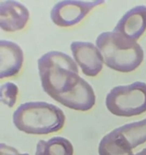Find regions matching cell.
Listing matches in <instances>:
<instances>
[{
	"label": "cell",
	"instance_id": "1",
	"mask_svg": "<svg viewBox=\"0 0 146 155\" xmlns=\"http://www.w3.org/2000/svg\"><path fill=\"white\" fill-rule=\"evenodd\" d=\"M37 64L43 89L53 100L80 111H88L94 107V89L79 76L77 64L68 54L49 51L38 59Z\"/></svg>",
	"mask_w": 146,
	"mask_h": 155
},
{
	"label": "cell",
	"instance_id": "2",
	"mask_svg": "<svg viewBox=\"0 0 146 155\" xmlns=\"http://www.w3.org/2000/svg\"><path fill=\"white\" fill-rule=\"evenodd\" d=\"M65 121V114L59 107L43 101L24 103L13 114L15 127L30 135L56 133L63 128Z\"/></svg>",
	"mask_w": 146,
	"mask_h": 155
},
{
	"label": "cell",
	"instance_id": "3",
	"mask_svg": "<svg viewBox=\"0 0 146 155\" xmlns=\"http://www.w3.org/2000/svg\"><path fill=\"white\" fill-rule=\"evenodd\" d=\"M96 45L105 64L118 72H132L144 60V51L136 41L113 31L100 33L96 39Z\"/></svg>",
	"mask_w": 146,
	"mask_h": 155
},
{
	"label": "cell",
	"instance_id": "4",
	"mask_svg": "<svg viewBox=\"0 0 146 155\" xmlns=\"http://www.w3.org/2000/svg\"><path fill=\"white\" fill-rule=\"evenodd\" d=\"M106 106L117 117L138 116L146 112V83L137 81L113 88L106 97Z\"/></svg>",
	"mask_w": 146,
	"mask_h": 155
},
{
	"label": "cell",
	"instance_id": "5",
	"mask_svg": "<svg viewBox=\"0 0 146 155\" xmlns=\"http://www.w3.org/2000/svg\"><path fill=\"white\" fill-rule=\"evenodd\" d=\"M104 1L91 2L66 0L56 3L50 12L52 21L61 27H68L80 23L97 6L103 4Z\"/></svg>",
	"mask_w": 146,
	"mask_h": 155
},
{
	"label": "cell",
	"instance_id": "6",
	"mask_svg": "<svg viewBox=\"0 0 146 155\" xmlns=\"http://www.w3.org/2000/svg\"><path fill=\"white\" fill-rule=\"evenodd\" d=\"M71 51L85 75L94 77L103 68V58L98 48L89 42H72Z\"/></svg>",
	"mask_w": 146,
	"mask_h": 155
},
{
	"label": "cell",
	"instance_id": "7",
	"mask_svg": "<svg viewBox=\"0 0 146 155\" xmlns=\"http://www.w3.org/2000/svg\"><path fill=\"white\" fill-rule=\"evenodd\" d=\"M146 30V6L138 5L128 11L114 27L113 32L137 41Z\"/></svg>",
	"mask_w": 146,
	"mask_h": 155
},
{
	"label": "cell",
	"instance_id": "8",
	"mask_svg": "<svg viewBox=\"0 0 146 155\" xmlns=\"http://www.w3.org/2000/svg\"><path fill=\"white\" fill-rule=\"evenodd\" d=\"M30 18L28 9L13 0L0 2V27L4 31L15 32L25 27Z\"/></svg>",
	"mask_w": 146,
	"mask_h": 155
},
{
	"label": "cell",
	"instance_id": "9",
	"mask_svg": "<svg viewBox=\"0 0 146 155\" xmlns=\"http://www.w3.org/2000/svg\"><path fill=\"white\" fill-rule=\"evenodd\" d=\"M24 62V52L15 42L0 41V79L16 76Z\"/></svg>",
	"mask_w": 146,
	"mask_h": 155
},
{
	"label": "cell",
	"instance_id": "10",
	"mask_svg": "<svg viewBox=\"0 0 146 155\" xmlns=\"http://www.w3.org/2000/svg\"><path fill=\"white\" fill-rule=\"evenodd\" d=\"M123 136L113 130L103 136L98 146L99 155H134Z\"/></svg>",
	"mask_w": 146,
	"mask_h": 155
},
{
	"label": "cell",
	"instance_id": "11",
	"mask_svg": "<svg viewBox=\"0 0 146 155\" xmlns=\"http://www.w3.org/2000/svg\"><path fill=\"white\" fill-rule=\"evenodd\" d=\"M72 144L65 138L56 136L49 140H40L36 145L34 155H73Z\"/></svg>",
	"mask_w": 146,
	"mask_h": 155
},
{
	"label": "cell",
	"instance_id": "12",
	"mask_svg": "<svg viewBox=\"0 0 146 155\" xmlns=\"http://www.w3.org/2000/svg\"><path fill=\"white\" fill-rule=\"evenodd\" d=\"M131 148H135L146 142V118L116 128Z\"/></svg>",
	"mask_w": 146,
	"mask_h": 155
},
{
	"label": "cell",
	"instance_id": "13",
	"mask_svg": "<svg viewBox=\"0 0 146 155\" xmlns=\"http://www.w3.org/2000/svg\"><path fill=\"white\" fill-rule=\"evenodd\" d=\"M1 101L9 107L12 108L15 106L18 95V88L15 83L7 82L0 88Z\"/></svg>",
	"mask_w": 146,
	"mask_h": 155
},
{
	"label": "cell",
	"instance_id": "14",
	"mask_svg": "<svg viewBox=\"0 0 146 155\" xmlns=\"http://www.w3.org/2000/svg\"><path fill=\"white\" fill-rule=\"evenodd\" d=\"M0 146H1V155H29L27 153L21 154L13 147L5 145L3 143H2Z\"/></svg>",
	"mask_w": 146,
	"mask_h": 155
},
{
	"label": "cell",
	"instance_id": "15",
	"mask_svg": "<svg viewBox=\"0 0 146 155\" xmlns=\"http://www.w3.org/2000/svg\"><path fill=\"white\" fill-rule=\"evenodd\" d=\"M135 155H146V148H144L143 150H141L140 152L137 153Z\"/></svg>",
	"mask_w": 146,
	"mask_h": 155
}]
</instances>
